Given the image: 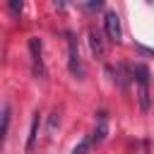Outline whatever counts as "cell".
I'll use <instances>...</instances> for the list:
<instances>
[{
    "label": "cell",
    "mask_w": 154,
    "mask_h": 154,
    "mask_svg": "<svg viewBox=\"0 0 154 154\" xmlns=\"http://www.w3.org/2000/svg\"><path fill=\"white\" fill-rule=\"evenodd\" d=\"M108 132V123H106V113H99V120H96V128H94V135H91V142L99 144Z\"/></svg>",
    "instance_id": "cell-6"
},
{
    "label": "cell",
    "mask_w": 154,
    "mask_h": 154,
    "mask_svg": "<svg viewBox=\"0 0 154 154\" xmlns=\"http://www.w3.org/2000/svg\"><path fill=\"white\" fill-rule=\"evenodd\" d=\"M7 7H10L14 14H17V12H22V2H14V0H10V2H7Z\"/></svg>",
    "instance_id": "cell-10"
},
{
    "label": "cell",
    "mask_w": 154,
    "mask_h": 154,
    "mask_svg": "<svg viewBox=\"0 0 154 154\" xmlns=\"http://www.w3.org/2000/svg\"><path fill=\"white\" fill-rule=\"evenodd\" d=\"M103 29H106L108 41H113V43L120 41V17H118L116 10H108V12L103 14Z\"/></svg>",
    "instance_id": "cell-3"
},
{
    "label": "cell",
    "mask_w": 154,
    "mask_h": 154,
    "mask_svg": "<svg viewBox=\"0 0 154 154\" xmlns=\"http://www.w3.org/2000/svg\"><path fill=\"white\" fill-rule=\"evenodd\" d=\"M140 51H142V53H149V55H154V48H147V46H140Z\"/></svg>",
    "instance_id": "cell-12"
},
{
    "label": "cell",
    "mask_w": 154,
    "mask_h": 154,
    "mask_svg": "<svg viewBox=\"0 0 154 154\" xmlns=\"http://www.w3.org/2000/svg\"><path fill=\"white\" fill-rule=\"evenodd\" d=\"M29 55H31V65H34V72L46 77V65H43V58H41V38L31 36L29 38Z\"/></svg>",
    "instance_id": "cell-4"
},
{
    "label": "cell",
    "mask_w": 154,
    "mask_h": 154,
    "mask_svg": "<svg viewBox=\"0 0 154 154\" xmlns=\"http://www.w3.org/2000/svg\"><path fill=\"white\" fill-rule=\"evenodd\" d=\"M38 123H41V116L34 113V118H31V128H29V137H26V152H31L34 144H36V137H38Z\"/></svg>",
    "instance_id": "cell-7"
},
{
    "label": "cell",
    "mask_w": 154,
    "mask_h": 154,
    "mask_svg": "<svg viewBox=\"0 0 154 154\" xmlns=\"http://www.w3.org/2000/svg\"><path fill=\"white\" fill-rule=\"evenodd\" d=\"M7 128H10V106L5 103V106H2V132H0L2 140H5V135H7Z\"/></svg>",
    "instance_id": "cell-8"
},
{
    "label": "cell",
    "mask_w": 154,
    "mask_h": 154,
    "mask_svg": "<svg viewBox=\"0 0 154 154\" xmlns=\"http://www.w3.org/2000/svg\"><path fill=\"white\" fill-rule=\"evenodd\" d=\"M130 72H132V79L137 82V101H140V108L147 111V108H149V89H147L149 72H147L144 65H132Z\"/></svg>",
    "instance_id": "cell-1"
},
{
    "label": "cell",
    "mask_w": 154,
    "mask_h": 154,
    "mask_svg": "<svg viewBox=\"0 0 154 154\" xmlns=\"http://www.w3.org/2000/svg\"><path fill=\"white\" fill-rule=\"evenodd\" d=\"M91 144H94V142H91V137H84V140H82V142L72 149V154H87V149H89Z\"/></svg>",
    "instance_id": "cell-9"
},
{
    "label": "cell",
    "mask_w": 154,
    "mask_h": 154,
    "mask_svg": "<svg viewBox=\"0 0 154 154\" xmlns=\"http://www.w3.org/2000/svg\"><path fill=\"white\" fill-rule=\"evenodd\" d=\"M82 7H84V10H99V7H101V2H99V0H96V2H84Z\"/></svg>",
    "instance_id": "cell-11"
},
{
    "label": "cell",
    "mask_w": 154,
    "mask_h": 154,
    "mask_svg": "<svg viewBox=\"0 0 154 154\" xmlns=\"http://www.w3.org/2000/svg\"><path fill=\"white\" fill-rule=\"evenodd\" d=\"M67 67H70V72H72L77 79L84 77V67H82L79 51H77V38H75L72 34H67Z\"/></svg>",
    "instance_id": "cell-2"
},
{
    "label": "cell",
    "mask_w": 154,
    "mask_h": 154,
    "mask_svg": "<svg viewBox=\"0 0 154 154\" xmlns=\"http://www.w3.org/2000/svg\"><path fill=\"white\" fill-rule=\"evenodd\" d=\"M89 46H91V53H94L96 58L103 55V38H101V34H99L94 26L89 29Z\"/></svg>",
    "instance_id": "cell-5"
}]
</instances>
